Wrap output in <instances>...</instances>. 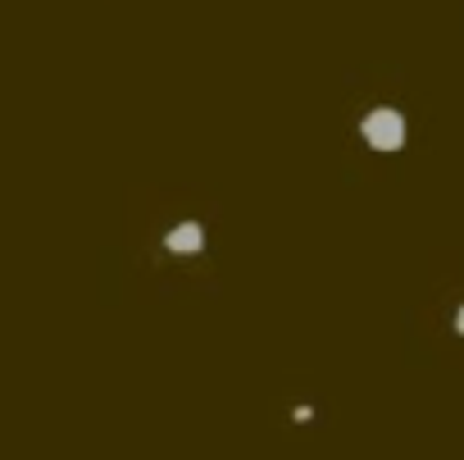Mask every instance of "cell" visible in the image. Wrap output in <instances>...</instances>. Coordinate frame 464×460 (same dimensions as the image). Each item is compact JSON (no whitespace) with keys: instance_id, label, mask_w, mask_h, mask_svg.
Returning <instances> with one entry per match:
<instances>
[{"instance_id":"cell-1","label":"cell","mask_w":464,"mask_h":460,"mask_svg":"<svg viewBox=\"0 0 464 460\" xmlns=\"http://www.w3.org/2000/svg\"><path fill=\"white\" fill-rule=\"evenodd\" d=\"M360 137H364V146L378 151V155H401L405 142H410V119H405V110H396V105H373V110H364V119H360Z\"/></svg>"},{"instance_id":"cell-2","label":"cell","mask_w":464,"mask_h":460,"mask_svg":"<svg viewBox=\"0 0 464 460\" xmlns=\"http://www.w3.org/2000/svg\"><path fill=\"white\" fill-rule=\"evenodd\" d=\"M164 251L173 256H200L205 251V223L200 219H178L164 233Z\"/></svg>"},{"instance_id":"cell-3","label":"cell","mask_w":464,"mask_h":460,"mask_svg":"<svg viewBox=\"0 0 464 460\" xmlns=\"http://www.w3.org/2000/svg\"><path fill=\"white\" fill-rule=\"evenodd\" d=\"M310 419H314V406H296L292 410V424H310Z\"/></svg>"},{"instance_id":"cell-4","label":"cell","mask_w":464,"mask_h":460,"mask_svg":"<svg viewBox=\"0 0 464 460\" xmlns=\"http://www.w3.org/2000/svg\"><path fill=\"white\" fill-rule=\"evenodd\" d=\"M450 328H455V338H464V301L455 306V319H450Z\"/></svg>"}]
</instances>
